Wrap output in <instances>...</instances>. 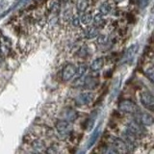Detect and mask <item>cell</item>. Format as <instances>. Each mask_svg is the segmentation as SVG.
<instances>
[{"mask_svg": "<svg viewBox=\"0 0 154 154\" xmlns=\"http://www.w3.org/2000/svg\"><path fill=\"white\" fill-rule=\"evenodd\" d=\"M127 130H129V131L133 133L134 135H136L137 137H141L144 133V129L143 127V125L141 123H139L137 120L129 122L127 125Z\"/></svg>", "mask_w": 154, "mask_h": 154, "instance_id": "cell-8", "label": "cell"}, {"mask_svg": "<svg viewBox=\"0 0 154 154\" xmlns=\"http://www.w3.org/2000/svg\"><path fill=\"white\" fill-rule=\"evenodd\" d=\"M51 8H52L51 10H52V12L54 13V14H57L58 13H59V11H60V4L58 3V2H54Z\"/></svg>", "mask_w": 154, "mask_h": 154, "instance_id": "cell-28", "label": "cell"}, {"mask_svg": "<svg viewBox=\"0 0 154 154\" xmlns=\"http://www.w3.org/2000/svg\"><path fill=\"white\" fill-rule=\"evenodd\" d=\"M6 7H7V2L6 1H3V2L0 3V13H1Z\"/></svg>", "mask_w": 154, "mask_h": 154, "instance_id": "cell-29", "label": "cell"}, {"mask_svg": "<svg viewBox=\"0 0 154 154\" xmlns=\"http://www.w3.org/2000/svg\"><path fill=\"white\" fill-rule=\"evenodd\" d=\"M138 49H139V45H137V43H135V45H132L131 46H129L127 48V50L125 51V53H124L122 63L130 64V63L133 61L134 57L136 56L137 52H138Z\"/></svg>", "mask_w": 154, "mask_h": 154, "instance_id": "cell-4", "label": "cell"}, {"mask_svg": "<svg viewBox=\"0 0 154 154\" xmlns=\"http://www.w3.org/2000/svg\"><path fill=\"white\" fill-rule=\"evenodd\" d=\"M99 35V31L96 26H89L86 28L85 30V37L87 38H89V40H91V38H96Z\"/></svg>", "mask_w": 154, "mask_h": 154, "instance_id": "cell-15", "label": "cell"}, {"mask_svg": "<svg viewBox=\"0 0 154 154\" xmlns=\"http://www.w3.org/2000/svg\"><path fill=\"white\" fill-rule=\"evenodd\" d=\"M94 26H96V27L103 26L105 23V20L103 18V14H95L94 17Z\"/></svg>", "mask_w": 154, "mask_h": 154, "instance_id": "cell-21", "label": "cell"}, {"mask_svg": "<svg viewBox=\"0 0 154 154\" xmlns=\"http://www.w3.org/2000/svg\"><path fill=\"white\" fill-rule=\"evenodd\" d=\"M146 77L147 78L150 80V82H153V76H154V74H153V67L151 66V67H149V69H146Z\"/></svg>", "mask_w": 154, "mask_h": 154, "instance_id": "cell-27", "label": "cell"}, {"mask_svg": "<svg viewBox=\"0 0 154 154\" xmlns=\"http://www.w3.org/2000/svg\"><path fill=\"white\" fill-rule=\"evenodd\" d=\"M57 131L62 135H67L70 131H72V124L67 120H60L56 123Z\"/></svg>", "mask_w": 154, "mask_h": 154, "instance_id": "cell-7", "label": "cell"}, {"mask_svg": "<svg viewBox=\"0 0 154 154\" xmlns=\"http://www.w3.org/2000/svg\"><path fill=\"white\" fill-rule=\"evenodd\" d=\"M2 63V57H1V54H0V65H1Z\"/></svg>", "mask_w": 154, "mask_h": 154, "instance_id": "cell-32", "label": "cell"}, {"mask_svg": "<svg viewBox=\"0 0 154 154\" xmlns=\"http://www.w3.org/2000/svg\"><path fill=\"white\" fill-rule=\"evenodd\" d=\"M94 99V94L93 93H82L75 98V103L77 106H84L90 104Z\"/></svg>", "mask_w": 154, "mask_h": 154, "instance_id": "cell-3", "label": "cell"}, {"mask_svg": "<svg viewBox=\"0 0 154 154\" xmlns=\"http://www.w3.org/2000/svg\"><path fill=\"white\" fill-rule=\"evenodd\" d=\"M32 146L34 149H36L38 151H45V143H43V142L41 141V140H36V141H34L32 143Z\"/></svg>", "mask_w": 154, "mask_h": 154, "instance_id": "cell-20", "label": "cell"}, {"mask_svg": "<svg viewBox=\"0 0 154 154\" xmlns=\"http://www.w3.org/2000/svg\"><path fill=\"white\" fill-rule=\"evenodd\" d=\"M111 11H112V6H111L108 2H104L99 6V12L101 14H103V16L110 14Z\"/></svg>", "mask_w": 154, "mask_h": 154, "instance_id": "cell-18", "label": "cell"}, {"mask_svg": "<svg viewBox=\"0 0 154 154\" xmlns=\"http://www.w3.org/2000/svg\"><path fill=\"white\" fill-rule=\"evenodd\" d=\"M96 117H97V111H94L91 114L90 118L87 120V125H86V129L87 131H91V129H93V126L95 122V119H96Z\"/></svg>", "mask_w": 154, "mask_h": 154, "instance_id": "cell-17", "label": "cell"}, {"mask_svg": "<svg viewBox=\"0 0 154 154\" xmlns=\"http://www.w3.org/2000/svg\"><path fill=\"white\" fill-rule=\"evenodd\" d=\"M72 23H73L74 26H78L79 25V18L77 17H73V20H72Z\"/></svg>", "mask_w": 154, "mask_h": 154, "instance_id": "cell-30", "label": "cell"}, {"mask_svg": "<svg viewBox=\"0 0 154 154\" xmlns=\"http://www.w3.org/2000/svg\"><path fill=\"white\" fill-rule=\"evenodd\" d=\"M89 6V1L88 0H78L76 4V8L80 13H84L87 8Z\"/></svg>", "mask_w": 154, "mask_h": 154, "instance_id": "cell-19", "label": "cell"}, {"mask_svg": "<svg viewBox=\"0 0 154 154\" xmlns=\"http://www.w3.org/2000/svg\"><path fill=\"white\" fill-rule=\"evenodd\" d=\"M30 2H31V0H17V1L14 2L11 7H10V9H7L6 11L3 12V13L1 14V16H0V18H2V17H6L9 13H11L12 11H14V10L18 9V8L25 7L26 5H28Z\"/></svg>", "mask_w": 154, "mask_h": 154, "instance_id": "cell-9", "label": "cell"}, {"mask_svg": "<svg viewBox=\"0 0 154 154\" xmlns=\"http://www.w3.org/2000/svg\"><path fill=\"white\" fill-rule=\"evenodd\" d=\"M100 133H101V123H99L97 126L94 128V130L93 131V134L91 135V137H90L89 141H88V143H87V146H88V148H91L94 146V143H95L96 141H97Z\"/></svg>", "mask_w": 154, "mask_h": 154, "instance_id": "cell-11", "label": "cell"}, {"mask_svg": "<svg viewBox=\"0 0 154 154\" xmlns=\"http://www.w3.org/2000/svg\"><path fill=\"white\" fill-rule=\"evenodd\" d=\"M91 19H93V17H91V13H84L83 16L81 17V21L83 24H89Z\"/></svg>", "mask_w": 154, "mask_h": 154, "instance_id": "cell-24", "label": "cell"}, {"mask_svg": "<svg viewBox=\"0 0 154 154\" xmlns=\"http://www.w3.org/2000/svg\"><path fill=\"white\" fill-rule=\"evenodd\" d=\"M112 144H113V147L116 149V151L118 153H123V152L129 151V147L127 146L126 142H124L123 140L119 138H114L112 140Z\"/></svg>", "mask_w": 154, "mask_h": 154, "instance_id": "cell-5", "label": "cell"}, {"mask_svg": "<svg viewBox=\"0 0 154 154\" xmlns=\"http://www.w3.org/2000/svg\"><path fill=\"white\" fill-rule=\"evenodd\" d=\"M123 0H114V2L116 3V4H119L120 2H122Z\"/></svg>", "mask_w": 154, "mask_h": 154, "instance_id": "cell-31", "label": "cell"}, {"mask_svg": "<svg viewBox=\"0 0 154 154\" xmlns=\"http://www.w3.org/2000/svg\"><path fill=\"white\" fill-rule=\"evenodd\" d=\"M99 84L98 79L95 77L91 76H85V81H84V86L83 88L88 89V90H94L95 88H97V86Z\"/></svg>", "mask_w": 154, "mask_h": 154, "instance_id": "cell-12", "label": "cell"}, {"mask_svg": "<svg viewBox=\"0 0 154 154\" xmlns=\"http://www.w3.org/2000/svg\"><path fill=\"white\" fill-rule=\"evenodd\" d=\"M84 81H85V76H80V77H77V79L73 81V83H72V86L74 87V88H80L82 87L83 88L84 86Z\"/></svg>", "mask_w": 154, "mask_h": 154, "instance_id": "cell-23", "label": "cell"}, {"mask_svg": "<svg viewBox=\"0 0 154 154\" xmlns=\"http://www.w3.org/2000/svg\"><path fill=\"white\" fill-rule=\"evenodd\" d=\"M97 42L99 45H106L108 42V37L106 35H98L97 36Z\"/></svg>", "mask_w": 154, "mask_h": 154, "instance_id": "cell-25", "label": "cell"}, {"mask_svg": "<svg viewBox=\"0 0 154 154\" xmlns=\"http://www.w3.org/2000/svg\"><path fill=\"white\" fill-rule=\"evenodd\" d=\"M11 49V41L6 37H1L0 38V54L7 55Z\"/></svg>", "mask_w": 154, "mask_h": 154, "instance_id": "cell-13", "label": "cell"}, {"mask_svg": "<svg viewBox=\"0 0 154 154\" xmlns=\"http://www.w3.org/2000/svg\"><path fill=\"white\" fill-rule=\"evenodd\" d=\"M103 66H104V59L102 57H100V58H97V59H95L93 63H91V69L93 71H98L102 69Z\"/></svg>", "mask_w": 154, "mask_h": 154, "instance_id": "cell-16", "label": "cell"}, {"mask_svg": "<svg viewBox=\"0 0 154 154\" xmlns=\"http://www.w3.org/2000/svg\"><path fill=\"white\" fill-rule=\"evenodd\" d=\"M136 120L139 123H141L142 125H146V126H151V125L153 124L152 116L149 115V114H146V113L138 114V117H137Z\"/></svg>", "mask_w": 154, "mask_h": 154, "instance_id": "cell-10", "label": "cell"}, {"mask_svg": "<svg viewBox=\"0 0 154 154\" xmlns=\"http://www.w3.org/2000/svg\"><path fill=\"white\" fill-rule=\"evenodd\" d=\"M149 2H150V0H138V4H139L140 9L143 10L144 8H146L148 6Z\"/></svg>", "mask_w": 154, "mask_h": 154, "instance_id": "cell-26", "label": "cell"}, {"mask_svg": "<svg viewBox=\"0 0 154 154\" xmlns=\"http://www.w3.org/2000/svg\"><path fill=\"white\" fill-rule=\"evenodd\" d=\"M140 98H141V102L144 107L152 112L154 110V96L150 91H143L141 94V96H140Z\"/></svg>", "mask_w": 154, "mask_h": 154, "instance_id": "cell-2", "label": "cell"}, {"mask_svg": "<svg viewBox=\"0 0 154 154\" xmlns=\"http://www.w3.org/2000/svg\"><path fill=\"white\" fill-rule=\"evenodd\" d=\"M63 115H64V117L66 119V120L67 122H74V120L78 118V114L75 110L73 109H70V108H66V110H64V112H63Z\"/></svg>", "mask_w": 154, "mask_h": 154, "instance_id": "cell-14", "label": "cell"}, {"mask_svg": "<svg viewBox=\"0 0 154 154\" xmlns=\"http://www.w3.org/2000/svg\"><path fill=\"white\" fill-rule=\"evenodd\" d=\"M119 109L123 113L127 114H137L139 113V108L136 103H134L132 100L123 99L119 103Z\"/></svg>", "mask_w": 154, "mask_h": 154, "instance_id": "cell-1", "label": "cell"}, {"mask_svg": "<svg viewBox=\"0 0 154 154\" xmlns=\"http://www.w3.org/2000/svg\"><path fill=\"white\" fill-rule=\"evenodd\" d=\"M87 69H88V66L86 64H81L78 66L76 67V72H75V75L77 77H80V76H83L85 75Z\"/></svg>", "mask_w": 154, "mask_h": 154, "instance_id": "cell-22", "label": "cell"}, {"mask_svg": "<svg viewBox=\"0 0 154 154\" xmlns=\"http://www.w3.org/2000/svg\"><path fill=\"white\" fill-rule=\"evenodd\" d=\"M75 72H76V66L72 64H67L64 69H63L62 72V79L63 81H69L72 77L75 75Z\"/></svg>", "mask_w": 154, "mask_h": 154, "instance_id": "cell-6", "label": "cell"}]
</instances>
